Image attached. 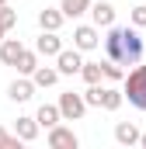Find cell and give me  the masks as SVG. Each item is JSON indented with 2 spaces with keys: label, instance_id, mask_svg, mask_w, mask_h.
I'll return each instance as SVG.
<instances>
[{
  "label": "cell",
  "instance_id": "cell-17",
  "mask_svg": "<svg viewBox=\"0 0 146 149\" xmlns=\"http://www.w3.org/2000/svg\"><path fill=\"white\" fill-rule=\"evenodd\" d=\"M56 80H59V70H52V66H35V73H32L35 87H52Z\"/></svg>",
  "mask_w": 146,
  "mask_h": 149
},
{
  "label": "cell",
  "instance_id": "cell-23",
  "mask_svg": "<svg viewBox=\"0 0 146 149\" xmlns=\"http://www.w3.org/2000/svg\"><path fill=\"white\" fill-rule=\"evenodd\" d=\"M18 142H21V139H18L14 132H7V128L0 125V149H14V146H18Z\"/></svg>",
  "mask_w": 146,
  "mask_h": 149
},
{
  "label": "cell",
  "instance_id": "cell-24",
  "mask_svg": "<svg viewBox=\"0 0 146 149\" xmlns=\"http://www.w3.org/2000/svg\"><path fill=\"white\" fill-rule=\"evenodd\" d=\"M132 28H146V3L132 7Z\"/></svg>",
  "mask_w": 146,
  "mask_h": 149
},
{
  "label": "cell",
  "instance_id": "cell-14",
  "mask_svg": "<svg viewBox=\"0 0 146 149\" xmlns=\"http://www.w3.org/2000/svg\"><path fill=\"white\" fill-rule=\"evenodd\" d=\"M35 121H38V128H52V125H59V121H63V114H59L56 104H42L38 114H35Z\"/></svg>",
  "mask_w": 146,
  "mask_h": 149
},
{
  "label": "cell",
  "instance_id": "cell-16",
  "mask_svg": "<svg viewBox=\"0 0 146 149\" xmlns=\"http://www.w3.org/2000/svg\"><path fill=\"white\" fill-rule=\"evenodd\" d=\"M122 104H125L122 90H115V87H101V104H98V108H105V111H118Z\"/></svg>",
  "mask_w": 146,
  "mask_h": 149
},
{
  "label": "cell",
  "instance_id": "cell-2",
  "mask_svg": "<svg viewBox=\"0 0 146 149\" xmlns=\"http://www.w3.org/2000/svg\"><path fill=\"white\" fill-rule=\"evenodd\" d=\"M122 83H125L122 97H125L132 108L146 111V63H143V66H136L132 73H125V76H122Z\"/></svg>",
  "mask_w": 146,
  "mask_h": 149
},
{
  "label": "cell",
  "instance_id": "cell-13",
  "mask_svg": "<svg viewBox=\"0 0 146 149\" xmlns=\"http://www.w3.org/2000/svg\"><path fill=\"white\" fill-rule=\"evenodd\" d=\"M21 49H25V45H21L18 38H4V42H0V63H4V66H14L18 56H21Z\"/></svg>",
  "mask_w": 146,
  "mask_h": 149
},
{
  "label": "cell",
  "instance_id": "cell-3",
  "mask_svg": "<svg viewBox=\"0 0 146 149\" xmlns=\"http://www.w3.org/2000/svg\"><path fill=\"white\" fill-rule=\"evenodd\" d=\"M59 114H63V121H77V118H84V111H87V104H84V97L80 94H73V90H66V94H59Z\"/></svg>",
  "mask_w": 146,
  "mask_h": 149
},
{
  "label": "cell",
  "instance_id": "cell-26",
  "mask_svg": "<svg viewBox=\"0 0 146 149\" xmlns=\"http://www.w3.org/2000/svg\"><path fill=\"white\" fill-rule=\"evenodd\" d=\"M0 42H4V28H0Z\"/></svg>",
  "mask_w": 146,
  "mask_h": 149
},
{
  "label": "cell",
  "instance_id": "cell-1",
  "mask_svg": "<svg viewBox=\"0 0 146 149\" xmlns=\"http://www.w3.org/2000/svg\"><path fill=\"white\" fill-rule=\"evenodd\" d=\"M143 38L136 28H115L108 24V35H105V52H108V59L115 63H122V66H132V63H139L143 59Z\"/></svg>",
  "mask_w": 146,
  "mask_h": 149
},
{
  "label": "cell",
  "instance_id": "cell-21",
  "mask_svg": "<svg viewBox=\"0 0 146 149\" xmlns=\"http://www.w3.org/2000/svg\"><path fill=\"white\" fill-rule=\"evenodd\" d=\"M80 97H84V104H87V108H98V104H101V83H91Z\"/></svg>",
  "mask_w": 146,
  "mask_h": 149
},
{
  "label": "cell",
  "instance_id": "cell-27",
  "mask_svg": "<svg viewBox=\"0 0 146 149\" xmlns=\"http://www.w3.org/2000/svg\"><path fill=\"white\" fill-rule=\"evenodd\" d=\"M4 3H7V0H0V7H4Z\"/></svg>",
  "mask_w": 146,
  "mask_h": 149
},
{
  "label": "cell",
  "instance_id": "cell-7",
  "mask_svg": "<svg viewBox=\"0 0 146 149\" xmlns=\"http://www.w3.org/2000/svg\"><path fill=\"white\" fill-rule=\"evenodd\" d=\"M87 10H91V17H94V24H98V28L115 24V7H111L108 0H98V3L91 0V7H87Z\"/></svg>",
  "mask_w": 146,
  "mask_h": 149
},
{
  "label": "cell",
  "instance_id": "cell-22",
  "mask_svg": "<svg viewBox=\"0 0 146 149\" xmlns=\"http://www.w3.org/2000/svg\"><path fill=\"white\" fill-rule=\"evenodd\" d=\"M14 24H18V10H11V7L4 3V7H0V28H4V31H11Z\"/></svg>",
  "mask_w": 146,
  "mask_h": 149
},
{
  "label": "cell",
  "instance_id": "cell-25",
  "mask_svg": "<svg viewBox=\"0 0 146 149\" xmlns=\"http://www.w3.org/2000/svg\"><path fill=\"white\" fill-rule=\"evenodd\" d=\"M139 146H143V149H146V132H139Z\"/></svg>",
  "mask_w": 146,
  "mask_h": 149
},
{
  "label": "cell",
  "instance_id": "cell-9",
  "mask_svg": "<svg viewBox=\"0 0 146 149\" xmlns=\"http://www.w3.org/2000/svg\"><path fill=\"white\" fill-rule=\"evenodd\" d=\"M59 49H63V42H59L56 31H42L38 42H35V52H38V56H56Z\"/></svg>",
  "mask_w": 146,
  "mask_h": 149
},
{
  "label": "cell",
  "instance_id": "cell-12",
  "mask_svg": "<svg viewBox=\"0 0 146 149\" xmlns=\"http://www.w3.org/2000/svg\"><path fill=\"white\" fill-rule=\"evenodd\" d=\"M14 135H18L21 142H35V139H38V121H35V118H28V114H25V118H18Z\"/></svg>",
  "mask_w": 146,
  "mask_h": 149
},
{
  "label": "cell",
  "instance_id": "cell-5",
  "mask_svg": "<svg viewBox=\"0 0 146 149\" xmlns=\"http://www.w3.org/2000/svg\"><path fill=\"white\" fill-rule=\"evenodd\" d=\"M98 24H80V28H73V49H80V52H91V49H98Z\"/></svg>",
  "mask_w": 146,
  "mask_h": 149
},
{
  "label": "cell",
  "instance_id": "cell-4",
  "mask_svg": "<svg viewBox=\"0 0 146 149\" xmlns=\"http://www.w3.org/2000/svg\"><path fill=\"white\" fill-rule=\"evenodd\" d=\"M80 66H84L80 49H59V52H56V70H59V76H73V73H80Z\"/></svg>",
  "mask_w": 146,
  "mask_h": 149
},
{
  "label": "cell",
  "instance_id": "cell-18",
  "mask_svg": "<svg viewBox=\"0 0 146 149\" xmlns=\"http://www.w3.org/2000/svg\"><path fill=\"white\" fill-rule=\"evenodd\" d=\"M87 7H91V0H63L59 3L63 17H80V14H87Z\"/></svg>",
  "mask_w": 146,
  "mask_h": 149
},
{
  "label": "cell",
  "instance_id": "cell-8",
  "mask_svg": "<svg viewBox=\"0 0 146 149\" xmlns=\"http://www.w3.org/2000/svg\"><path fill=\"white\" fill-rule=\"evenodd\" d=\"M63 10H56V7H45V10H38V28L42 31H59L63 28Z\"/></svg>",
  "mask_w": 146,
  "mask_h": 149
},
{
  "label": "cell",
  "instance_id": "cell-15",
  "mask_svg": "<svg viewBox=\"0 0 146 149\" xmlns=\"http://www.w3.org/2000/svg\"><path fill=\"white\" fill-rule=\"evenodd\" d=\"M38 66V52H32V49H21V56H18V63H14V70L21 76H32Z\"/></svg>",
  "mask_w": 146,
  "mask_h": 149
},
{
  "label": "cell",
  "instance_id": "cell-10",
  "mask_svg": "<svg viewBox=\"0 0 146 149\" xmlns=\"http://www.w3.org/2000/svg\"><path fill=\"white\" fill-rule=\"evenodd\" d=\"M32 94H35V83H32V80H14V83L7 87V97H11V101H18V104L32 101Z\"/></svg>",
  "mask_w": 146,
  "mask_h": 149
},
{
  "label": "cell",
  "instance_id": "cell-20",
  "mask_svg": "<svg viewBox=\"0 0 146 149\" xmlns=\"http://www.w3.org/2000/svg\"><path fill=\"white\" fill-rule=\"evenodd\" d=\"M80 76L87 83H101V63H84L80 66Z\"/></svg>",
  "mask_w": 146,
  "mask_h": 149
},
{
  "label": "cell",
  "instance_id": "cell-11",
  "mask_svg": "<svg viewBox=\"0 0 146 149\" xmlns=\"http://www.w3.org/2000/svg\"><path fill=\"white\" fill-rule=\"evenodd\" d=\"M115 142H118V146H136V142H139V128H136L132 121H118V125H115Z\"/></svg>",
  "mask_w": 146,
  "mask_h": 149
},
{
  "label": "cell",
  "instance_id": "cell-19",
  "mask_svg": "<svg viewBox=\"0 0 146 149\" xmlns=\"http://www.w3.org/2000/svg\"><path fill=\"white\" fill-rule=\"evenodd\" d=\"M101 76H108V80H122V76H125V70H122V63L105 59V63H101Z\"/></svg>",
  "mask_w": 146,
  "mask_h": 149
},
{
  "label": "cell",
  "instance_id": "cell-6",
  "mask_svg": "<svg viewBox=\"0 0 146 149\" xmlns=\"http://www.w3.org/2000/svg\"><path fill=\"white\" fill-rule=\"evenodd\" d=\"M49 146H52V149H77V146H80V139H77L73 128L52 125V128H49Z\"/></svg>",
  "mask_w": 146,
  "mask_h": 149
}]
</instances>
